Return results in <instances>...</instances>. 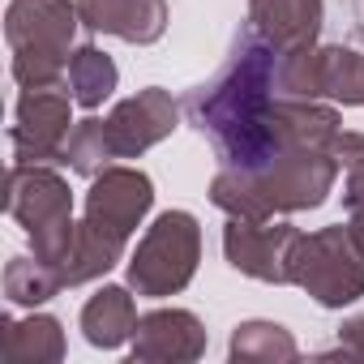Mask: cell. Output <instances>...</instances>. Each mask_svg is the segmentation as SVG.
<instances>
[{
	"label": "cell",
	"mask_w": 364,
	"mask_h": 364,
	"mask_svg": "<svg viewBox=\"0 0 364 364\" xmlns=\"http://www.w3.org/2000/svg\"><path fill=\"white\" fill-rule=\"evenodd\" d=\"M279 95L287 99H326L321 90V48H296L279 52Z\"/></svg>",
	"instance_id": "obj_22"
},
{
	"label": "cell",
	"mask_w": 364,
	"mask_h": 364,
	"mask_svg": "<svg viewBox=\"0 0 364 364\" xmlns=\"http://www.w3.org/2000/svg\"><path fill=\"white\" fill-rule=\"evenodd\" d=\"M334 159H338V167L343 171H351V167H364V133H351V129H343L338 137H334V150H330Z\"/></svg>",
	"instance_id": "obj_24"
},
{
	"label": "cell",
	"mask_w": 364,
	"mask_h": 364,
	"mask_svg": "<svg viewBox=\"0 0 364 364\" xmlns=\"http://www.w3.org/2000/svg\"><path fill=\"white\" fill-rule=\"evenodd\" d=\"M137 330V304H133V287H116L103 283L86 304H82V334L90 347L116 351L124 343H133Z\"/></svg>",
	"instance_id": "obj_15"
},
{
	"label": "cell",
	"mask_w": 364,
	"mask_h": 364,
	"mask_svg": "<svg viewBox=\"0 0 364 364\" xmlns=\"http://www.w3.org/2000/svg\"><path fill=\"white\" fill-rule=\"evenodd\" d=\"M343 206H347V232L364 253V167L343 171Z\"/></svg>",
	"instance_id": "obj_23"
},
{
	"label": "cell",
	"mask_w": 364,
	"mask_h": 364,
	"mask_svg": "<svg viewBox=\"0 0 364 364\" xmlns=\"http://www.w3.org/2000/svg\"><path fill=\"white\" fill-rule=\"evenodd\" d=\"M154 206V180L141 171V167H124V163H112L103 167L90 189H86V219L120 240H129L146 215Z\"/></svg>",
	"instance_id": "obj_9"
},
{
	"label": "cell",
	"mask_w": 364,
	"mask_h": 364,
	"mask_svg": "<svg viewBox=\"0 0 364 364\" xmlns=\"http://www.w3.org/2000/svg\"><path fill=\"white\" fill-rule=\"evenodd\" d=\"M338 159L326 150H291L287 159H279L270 171L249 176V171H228L219 167V176L210 180V202L228 215V219H245V223H266L274 215H300V210H317L338 180Z\"/></svg>",
	"instance_id": "obj_2"
},
{
	"label": "cell",
	"mask_w": 364,
	"mask_h": 364,
	"mask_svg": "<svg viewBox=\"0 0 364 364\" xmlns=\"http://www.w3.org/2000/svg\"><path fill=\"white\" fill-rule=\"evenodd\" d=\"M56 291H65V287H60V279H56V270L48 262H39L35 253L31 257H9V266H5V300L9 304L39 309Z\"/></svg>",
	"instance_id": "obj_20"
},
{
	"label": "cell",
	"mask_w": 364,
	"mask_h": 364,
	"mask_svg": "<svg viewBox=\"0 0 364 364\" xmlns=\"http://www.w3.org/2000/svg\"><path fill=\"white\" fill-rule=\"evenodd\" d=\"M202 262V223L189 210H163L137 240L129 257V287L137 296L163 300L180 296Z\"/></svg>",
	"instance_id": "obj_5"
},
{
	"label": "cell",
	"mask_w": 364,
	"mask_h": 364,
	"mask_svg": "<svg viewBox=\"0 0 364 364\" xmlns=\"http://www.w3.org/2000/svg\"><path fill=\"white\" fill-rule=\"evenodd\" d=\"M65 163H69V171H77L86 180H95L103 167H112L116 150H112V137H107V120H99V116L77 120L69 141H65Z\"/></svg>",
	"instance_id": "obj_21"
},
{
	"label": "cell",
	"mask_w": 364,
	"mask_h": 364,
	"mask_svg": "<svg viewBox=\"0 0 364 364\" xmlns=\"http://www.w3.org/2000/svg\"><path fill=\"white\" fill-rule=\"evenodd\" d=\"M300 232L291 223H245V219H228L223 228V257L236 274L257 279V283H291V249H296Z\"/></svg>",
	"instance_id": "obj_8"
},
{
	"label": "cell",
	"mask_w": 364,
	"mask_h": 364,
	"mask_svg": "<svg viewBox=\"0 0 364 364\" xmlns=\"http://www.w3.org/2000/svg\"><path fill=\"white\" fill-rule=\"evenodd\" d=\"M338 351L351 355V360H364V313L360 317H347L338 326Z\"/></svg>",
	"instance_id": "obj_25"
},
{
	"label": "cell",
	"mask_w": 364,
	"mask_h": 364,
	"mask_svg": "<svg viewBox=\"0 0 364 364\" xmlns=\"http://www.w3.org/2000/svg\"><path fill=\"white\" fill-rule=\"evenodd\" d=\"M228 355L236 364H291L300 355V343L287 326L279 321H240L232 330V343H228Z\"/></svg>",
	"instance_id": "obj_18"
},
{
	"label": "cell",
	"mask_w": 364,
	"mask_h": 364,
	"mask_svg": "<svg viewBox=\"0 0 364 364\" xmlns=\"http://www.w3.org/2000/svg\"><path fill=\"white\" fill-rule=\"evenodd\" d=\"M65 86H69V95H73L77 107L95 112V107H103V103L116 95L120 69H116V60H112L103 48L82 43V48H73V56H69V77H65Z\"/></svg>",
	"instance_id": "obj_17"
},
{
	"label": "cell",
	"mask_w": 364,
	"mask_h": 364,
	"mask_svg": "<svg viewBox=\"0 0 364 364\" xmlns=\"http://www.w3.org/2000/svg\"><path fill=\"white\" fill-rule=\"evenodd\" d=\"M69 351L65 343V326L52 313H35L31 317H5V360L9 364H60Z\"/></svg>",
	"instance_id": "obj_16"
},
{
	"label": "cell",
	"mask_w": 364,
	"mask_h": 364,
	"mask_svg": "<svg viewBox=\"0 0 364 364\" xmlns=\"http://www.w3.org/2000/svg\"><path fill=\"white\" fill-rule=\"evenodd\" d=\"M124 245H129V240H120V236L95 228L90 219H82V223L73 228L69 245L60 249V257L52 262V270H56L60 287H86V283L112 274V270L124 262Z\"/></svg>",
	"instance_id": "obj_14"
},
{
	"label": "cell",
	"mask_w": 364,
	"mask_h": 364,
	"mask_svg": "<svg viewBox=\"0 0 364 364\" xmlns=\"http://www.w3.org/2000/svg\"><path fill=\"white\" fill-rule=\"evenodd\" d=\"M73 133V95L60 86L22 90L14 103L9 146L14 163H65V141Z\"/></svg>",
	"instance_id": "obj_7"
},
{
	"label": "cell",
	"mask_w": 364,
	"mask_h": 364,
	"mask_svg": "<svg viewBox=\"0 0 364 364\" xmlns=\"http://www.w3.org/2000/svg\"><path fill=\"white\" fill-rule=\"evenodd\" d=\"M321 90L343 107H364V52L347 43L321 48Z\"/></svg>",
	"instance_id": "obj_19"
},
{
	"label": "cell",
	"mask_w": 364,
	"mask_h": 364,
	"mask_svg": "<svg viewBox=\"0 0 364 364\" xmlns=\"http://www.w3.org/2000/svg\"><path fill=\"white\" fill-rule=\"evenodd\" d=\"M279 48H270L253 26L232 43L223 69L189 90L185 116L210 141L219 167L262 176L291 154L279 124Z\"/></svg>",
	"instance_id": "obj_1"
},
{
	"label": "cell",
	"mask_w": 364,
	"mask_h": 364,
	"mask_svg": "<svg viewBox=\"0 0 364 364\" xmlns=\"http://www.w3.org/2000/svg\"><path fill=\"white\" fill-rule=\"evenodd\" d=\"M107 137L116 159H141L150 146L167 141L180 124V103L171 99V90L163 86H146L129 99H120L107 116Z\"/></svg>",
	"instance_id": "obj_10"
},
{
	"label": "cell",
	"mask_w": 364,
	"mask_h": 364,
	"mask_svg": "<svg viewBox=\"0 0 364 364\" xmlns=\"http://www.w3.org/2000/svg\"><path fill=\"white\" fill-rule=\"evenodd\" d=\"M129 355L137 364H189L206 355V326L189 309H150L137 317Z\"/></svg>",
	"instance_id": "obj_11"
},
{
	"label": "cell",
	"mask_w": 364,
	"mask_h": 364,
	"mask_svg": "<svg viewBox=\"0 0 364 364\" xmlns=\"http://www.w3.org/2000/svg\"><path fill=\"white\" fill-rule=\"evenodd\" d=\"M77 26V0H9L5 43L14 52V82L22 90L65 86Z\"/></svg>",
	"instance_id": "obj_3"
},
{
	"label": "cell",
	"mask_w": 364,
	"mask_h": 364,
	"mask_svg": "<svg viewBox=\"0 0 364 364\" xmlns=\"http://www.w3.org/2000/svg\"><path fill=\"white\" fill-rule=\"evenodd\" d=\"M77 18L90 35L150 48L167 35V0H77Z\"/></svg>",
	"instance_id": "obj_12"
},
{
	"label": "cell",
	"mask_w": 364,
	"mask_h": 364,
	"mask_svg": "<svg viewBox=\"0 0 364 364\" xmlns=\"http://www.w3.org/2000/svg\"><path fill=\"white\" fill-rule=\"evenodd\" d=\"M249 26L279 52L313 48L326 26V0H249Z\"/></svg>",
	"instance_id": "obj_13"
},
{
	"label": "cell",
	"mask_w": 364,
	"mask_h": 364,
	"mask_svg": "<svg viewBox=\"0 0 364 364\" xmlns=\"http://www.w3.org/2000/svg\"><path fill=\"white\" fill-rule=\"evenodd\" d=\"M5 210L31 236L39 262H56L73 236V189L52 163H14L5 176Z\"/></svg>",
	"instance_id": "obj_4"
},
{
	"label": "cell",
	"mask_w": 364,
	"mask_h": 364,
	"mask_svg": "<svg viewBox=\"0 0 364 364\" xmlns=\"http://www.w3.org/2000/svg\"><path fill=\"white\" fill-rule=\"evenodd\" d=\"M291 283L321 309H347L364 296V253L347 223L317 228L291 249Z\"/></svg>",
	"instance_id": "obj_6"
}]
</instances>
